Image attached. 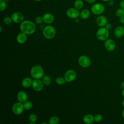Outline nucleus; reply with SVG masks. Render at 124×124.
<instances>
[{"label": "nucleus", "instance_id": "nucleus-4", "mask_svg": "<svg viewBox=\"0 0 124 124\" xmlns=\"http://www.w3.org/2000/svg\"><path fill=\"white\" fill-rule=\"evenodd\" d=\"M109 31L106 28L100 27L96 32V37L99 40L105 41L109 36Z\"/></svg>", "mask_w": 124, "mask_h": 124}, {"label": "nucleus", "instance_id": "nucleus-16", "mask_svg": "<svg viewBox=\"0 0 124 124\" xmlns=\"http://www.w3.org/2000/svg\"><path fill=\"white\" fill-rule=\"evenodd\" d=\"M27 34L21 32L19 33L16 36V41L18 43L23 44L26 42L27 40Z\"/></svg>", "mask_w": 124, "mask_h": 124}, {"label": "nucleus", "instance_id": "nucleus-34", "mask_svg": "<svg viewBox=\"0 0 124 124\" xmlns=\"http://www.w3.org/2000/svg\"><path fill=\"white\" fill-rule=\"evenodd\" d=\"M119 18H119L120 22L121 23L124 24V16H121V17H119Z\"/></svg>", "mask_w": 124, "mask_h": 124}, {"label": "nucleus", "instance_id": "nucleus-9", "mask_svg": "<svg viewBox=\"0 0 124 124\" xmlns=\"http://www.w3.org/2000/svg\"><path fill=\"white\" fill-rule=\"evenodd\" d=\"M76 76V72L74 70H68L65 73L64 78L67 82H71L75 79Z\"/></svg>", "mask_w": 124, "mask_h": 124}, {"label": "nucleus", "instance_id": "nucleus-18", "mask_svg": "<svg viewBox=\"0 0 124 124\" xmlns=\"http://www.w3.org/2000/svg\"><path fill=\"white\" fill-rule=\"evenodd\" d=\"M32 81L30 78L26 77L22 80L21 85L24 88H29L32 85Z\"/></svg>", "mask_w": 124, "mask_h": 124}, {"label": "nucleus", "instance_id": "nucleus-36", "mask_svg": "<svg viewBox=\"0 0 124 124\" xmlns=\"http://www.w3.org/2000/svg\"><path fill=\"white\" fill-rule=\"evenodd\" d=\"M120 88H121V89H124V81H122V82L120 83Z\"/></svg>", "mask_w": 124, "mask_h": 124}, {"label": "nucleus", "instance_id": "nucleus-37", "mask_svg": "<svg viewBox=\"0 0 124 124\" xmlns=\"http://www.w3.org/2000/svg\"><path fill=\"white\" fill-rule=\"evenodd\" d=\"M108 2V4L109 5V6H112L114 4V2L112 0H109Z\"/></svg>", "mask_w": 124, "mask_h": 124}, {"label": "nucleus", "instance_id": "nucleus-27", "mask_svg": "<svg viewBox=\"0 0 124 124\" xmlns=\"http://www.w3.org/2000/svg\"><path fill=\"white\" fill-rule=\"evenodd\" d=\"M7 7L6 1L4 0H0V11H4Z\"/></svg>", "mask_w": 124, "mask_h": 124}, {"label": "nucleus", "instance_id": "nucleus-47", "mask_svg": "<svg viewBox=\"0 0 124 124\" xmlns=\"http://www.w3.org/2000/svg\"><path fill=\"white\" fill-rule=\"evenodd\" d=\"M123 27H124V26H123Z\"/></svg>", "mask_w": 124, "mask_h": 124}, {"label": "nucleus", "instance_id": "nucleus-15", "mask_svg": "<svg viewBox=\"0 0 124 124\" xmlns=\"http://www.w3.org/2000/svg\"><path fill=\"white\" fill-rule=\"evenodd\" d=\"M17 99L19 102L24 103L27 100L28 95L27 93L23 91H21L17 93Z\"/></svg>", "mask_w": 124, "mask_h": 124}, {"label": "nucleus", "instance_id": "nucleus-2", "mask_svg": "<svg viewBox=\"0 0 124 124\" xmlns=\"http://www.w3.org/2000/svg\"><path fill=\"white\" fill-rule=\"evenodd\" d=\"M31 75L32 78L36 79H40L44 75L43 68L40 65H34L31 69Z\"/></svg>", "mask_w": 124, "mask_h": 124}, {"label": "nucleus", "instance_id": "nucleus-41", "mask_svg": "<svg viewBox=\"0 0 124 124\" xmlns=\"http://www.w3.org/2000/svg\"><path fill=\"white\" fill-rule=\"evenodd\" d=\"M122 105L123 107H124V100L122 101Z\"/></svg>", "mask_w": 124, "mask_h": 124}, {"label": "nucleus", "instance_id": "nucleus-30", "mask_svg": "<svg viewBox=\"0 0 124 124\" xmlns=\"http://www.w3.org/2000/svg\"><path fill=\"white\" fill-rule=\"evenodd\" d=\"M94 116V121L96 122H99L102 120L103 117L102 116L101 114H96Z\"/></svg>", "mask_w": 124, "mask_h": 124}, {"label": "nucleus", "instance_id": "nucleus-17", "mask_svg": "<svg viewBox=\"0 0 124 124\" xmlns=\"http://www.w3.org/2000/svg\"><path fill=\"white\" fill-rule=\"evenodd\" d=\"M114 33L117 38H121L124 35V28L121 26H117L114 30Z\"/></svg>", "mask_w": 124, "mask_h": 124}, {"label": "nucleus", "instance_id": "nucleus-49", "mask_svg": "<svg viewBox=\"0 0 124 124\" xmlns=\"http://www.w3.org/2000/svg\"></svg>", "mask_w": 124, "mask_h": 124}, {"label": "nucleus", "instance_id": "nucleus-26", "mask_svg": "<svg viewBox=\"0 0 124 124\" xmlns=\"http://www.w3.org/2000/svg\"><path fill=\"white\" fill-rule=\"evenodd\" d=\"M37 118L36 115L34 114V113H32L29 116V120L30 122V123H29L30 124H34L35 123V122L37 121Z\"/></svg>", "mask_w": 124, "mask_h": 124}, {"label": "nucleus", "instance_id": "nucleus-32", "mask_svg": "<svg viewBox=\"0 0 124 124\" xmlns=\"http://www.w3.org/2000/svg\"><path fill=\"white\" fill-rule=\"evenodd\" d=\"M105 27L108 30H110V29H111V28H112V25H111L110 23H108V22H107V23L106 25H105Z\"/></svg>", "mask_w": 124, "mask_h": 124}, {"label": "nucleus", "instance_id": "nucleus-13", "mask_svg": "<svg viewBox=\"0 0 124 124\" xmlns=\"http://www.w3.org/2000/svg\"><path fill=\"white\" fill-rule=\"evenodd\" d=\"M43 22L46 24H50L53 22L54 20V16L50 13H46L42 16Z\"/></svg>", "mask_w": 124, "mask_h": 124}, {"label": "nucleus", "instance_id": "nucleus-31", "mask_svg": "<svg viewBox=\"0 0 124 124\" xmlns=\"http://www.w3.org/2000/svg\"><path fill=\"white\" fill-rule=\"evenodd\" d=\"M43 22V20L42 16L41 17L40 16H38L36 17V18H35V22L37 24H41Z\"/></svg>", "mask_w": 124, "mask_h": 124}, {"label": "nucleus", "instance_id": "nucleus-45", "mask_svg": "<svg viewBox=\"0 0 124 124\" xmlns=\"http://www.w3.org/2000/svg\"><path fill=\"white\" fill-rule=\"evenodd\" d=\"M41 124H47V123H45V122H43V123H42Z\"/></svg>", "mask_w": 124, "mask_h": 124}, {"label": "nucleus", "instance_id": "nucleus-22", "mask_svg": "<svg viewBox=\"0 0 124 124\" xmlns=\"http://www.w3.org/2000/svg\"><path fill=\"white\" fill-rule=\"evenodd\" d=\"M83 2L82 0H76L74 2V7L77 8L78 10L81 9L83 6Z\"/></svg>", "mask_w": 124, "mask_h": 124}, {"label": "nucleus", "instance_id": "nucleus-39", "mask_svg": "<svg viewBox=\"0 0 124 124\" xmlns=\"http://www.w3.org/2000/svg\"><path fill=\"white\" fill-rule=\"evenodd\" d=\"M122 95L123 96V97H124V89H123V90L122 91Z\"/></svg>", "mask_w": 124, "mask_h": 124}, {"label": "nucleus", "instance_id": "nucleus-6", "mask_svg": "<svg viewBox=\"0 0 124 124\" xmlns=\"http://www.w3.org/2000/svg\"><path fill=\"white\" fill-rule=\"evenodd\" d=\"M24 109L23 104L20 102H16L13 104L12 108V110L13 112L17 115H20L22 113Z\"/></svg>", "mask_w": 124, "mask_h": 124}, {"label": "nucleus", "instance_id": "nucleus-11", "mask_svg": "<svg viewBox=\"0 0 124 124\" xmlns=\"http://www.w3.org/2000/svg\"><path fill=\"white\" fill-rule=\"evenodd\" d=\"M104 46L106 49L108 51H113L116 47L114 41L111 39H107L105 41Z\"/></svg>", "mask_w": 124, "mask_h": 124}, {"label": "nucleus", "instance_id": "nucleus-28", "mask_svg": "<svg viewBox=\"0 0 124 124\" xmlns=\"http://www.w3.org/2000/svg\"><path fill=\"white\" fill-rule=\"evenodd\" d=\"M12 22H13V20H12L11 17L5 16L3 19V23L6 25H9L11 24Z\"/></svg>", "mask_w": 124, "mask_h": 124}, {"label": "nucleus", "instance_id": "nucleus-43", "mask_svg": "<svg viewBox=\"0 0 124 124\" xmlns=\"http://www.w3.org/2000/svg\"><path fill=\"white\" fill-rule=\"evenodd\" d=\"M102 0L103 1H108L109 0Z\"/></svg>", "mask_w": 124, "mask_h": 124}, {"label": "nucleus", "instance_id": "nucleus-35", "mask_svg": "<svg viewBox=\"0 0 124 124\" xmlns=\"http://www.w3.org/2000/svg\"><path fill=\"white\" fill-rule=\"evenodd\" d=\"M85 1L89 3H93L95 2L96 0H85Z\"/></svg>", "mask_w": 124, "mask_h": 124}, {"label": "nucleus", "instance_id": "nucleus-21", "mask_svg": "<svg viewBox=\"0 0 124 124\" xmlns=\"http://www.w3.org/2000/svg\"><path fill=\"white\" fill-rule=\"evenodd\" d=\"M42 81L44 85L46 86H48L51 84L52 80L49 76H43L42 78Z\"/></svg>", "mask_w": 124, "mask_h": 124}, {"label": "nucleus", "instance_id": "nucleus-42", "mask_svg": "<svg viewBox=\"0 0 124 124\" xmlns=\"http://www.w3.org/2000/svg\"><path fill=\"white\" fill-rule=\"evenodd\" d=\"M0 32H1V31H2V26H0Z\"/></svg>", "mask_w": 124, "mask_h": 124}, {"label": "nucleus", "instance_id": "nucleus-10", "mask_svg": "<svg viewBox=\"0 0 124 124\" xmlns=\"http://www.w3.org/2000/svg\"><path fill=\"white\" fill-rule=\"evenodd\" d=\"M13 22L16 23H21L24 21V16L23 14L19 12H16L12 14L11 16Z\"/></svg>", "mask_w": 124, "mask_h": 124}, {"label": "nucleus", "instance_id": "nucleus-33", "mask_svg": "<svg viewBox=\"0 0 124 124\" xmlns=\"http://www.w3.org/2000/svg\"><path fill=\"white\" fill-rule=\"evenodd\" d=\"M120 8L124 9V0H122L120 2Z\"/></svg>", "mask_w": 124, "mask_h": 124}, {"label": "nucleus", "instance_id": "nucleus-20", "mask_svg": "<svg viewBox=\"0 0 124 124\" xmlns=\"http://www.w3.org/2000/svg\"><path fill=\"white\" fill-rule=\"evenodd\" d=\"M90 16V12L89 10L87 9H84L82 10L80 12L79 14V16L81 18L83 19H87Z\"/></svg>", "mask_w": 124, "mask_h": 124}, {"label": "nucleus", "instance_id": "nucleus-7", "mask_svg": "<svg viewBox=\"0 0 124 124\" xmlns=\"http://www.w3.org/2000/svg\"><path fill=\"white\" fill-rule=\"evenodd\" d=\"M78 62L80 66L83 68H87L91 64V60L89 58L85 55L80 56L78 60Z\"/></svg>", "mask_w": 124, "mask_h": 124}, {"label": "nucleus", "instance_id": "nucleus-29", "mask_svg": "<svg viewBox=\"0 0 124 124\" xmlns=\"http://www.w3.org/2000/svg\"><path fill=\"white\" fill-rule=\"evenodd\" d=\"M115 14H116V15L119 17L124 16V9L121 8H119L116 10Z\"/></svg>", "mask_w": 124, "mask_h": 124}, {"label": "nucleus", "instance_id": "nucleus-24", "mask_svg": "<svg viewBox=\"0 0 124 124\" xmlns=\"http://www.w3.org/2000/svg\"><path fill=\"white\" fill-rule=\"evenodd\" d=\"M59 118L56 116H52L48 120V123L49 124H58L59 123Z\"/></svg>", "mask_w": 124, "mask_h": 124}, {"label": "nucleus", "instance_id": "nucleus-40", "mask_svg": "<svg viewBox=\"0 0 124 124\" xmlns=\"http://www.w3.org/2000/svg\"><path fill=\"white\" fill-rule=\"evenodd\" d=\"M75 21L76 22H78L79 21V19L78 18H75Z\"/></svg>", "mask_w": 124, "mask_h": 124}, {"label": "nucleus", "instance_id": "nucleus-48", "mask_svg": "<svg viewBox=\"0 0 124 124\" xmlns=\"http://www.w3.org/2000/svg\"></svg>", "mask_w": 124, "mask_h": 124}, {"label": "nucleus", "instance_id": "nucleus-5", "mask_svg": "<svg viewBox=\"0 0 124 124\" xmlns=\"http://www.w3.org/2000/svg\"><path fill=\"white\" fill-rule=\"evenodd\" d=\"M92 12L95 15H101L105 11V6L100 3H96L91 7Z\"/></svg>", "mask_w": 124, "mask_h": 124}, {"label": "nucleus", "instance_id": "nucleus-46", "mask_svg": "<svg viewBox=\"0 0 124 124\" xmlns=\"http://www.w3.org/2000/svg\"><path fill=\"white\" fill-rule=\"evenodd\" d=\"M5 0V1L7 2V1H8L9 0Z\"/></svg>", "mask_w": 124, "mask_h": 124}, {"label": "nucleus", "instance_id": "nucleus-44", "mask_svg": "<svg viewBox=\"0 0 124 124\" xmlns=\"http://www.w3.org/2000/svg\"><path fill=\"white\" fill-rule=\"evenodd\" d=\"M34 0L36 1H41L42 0Z\"/></svg>", "mask_w": 124, "mask_h": 124}, {"label": "nucleus", "instance_id": "nucleus-38", "mask_svg": "<svg viewBox=\"0 0 124 124\" xmlns=\"http://www.w3.org/2000/svg\"><path fill=\"white\" fill-rule=\"evenodd\" d=\"M122 117L124 119V109L123 110L122 112Z\"/></svg>", "mask_w": 124, "mask_h": 124}, {"label": "nucleus", "instance_id": "nucleus-3", "mask_svg": "<svg viewBox=\"0 0 124 124\" xmlns=\"http://www.w3.org/2000/svg\"><path fill=\"white\" fill-rule=\"evenodd\" d=\"M43 33L46 38L48 39H52L56 35V30L52 26L48 25L44 28Z\"/></svg>", "mask_w": 124, "mask_h": 124}, {"label": "nucleus", "instance_id": "nucleus-19", "mask_svg": "<svg viewBox=\"0 0 124 124\" xmlns=\"http://www.w3.org/2000/svg\"><path fill=\"white\" fill-rule=\"evenodd\" d=\"M83 121L86 124H91L94 121V116L90 114H86L84 116L83 118Z\"/></svg>", "mask_w": 124, "mask_h": 124}, {"label": "nucleus", "instance_id": "nucleus-23", "mask_svg": "<svg viewBox=\"0 0 124 124\" xmlns=\"http://www.w3.org/2000/svg\"><path fill=\"white\" fill-rule=\"evenodd\" d=\"M23 106H24V109L29 110L32 108L33 107V104L31 102L27 100L23 103Z\"/></svg>", "mask_w": 124, "mask_h": 124}, {"label": "nucleus", "instance_id": "nucleus-12", "mask_svg": "<svg viewBox=\"0 0 124 124\" xmlns=\"http://www.w3.org/2000/svg\"><path fill=\"white\" fill-rule=\"evenodd\" d=\"M31 86L34 91L36 92H40L43 90L44 84L42 80L35 79L32 81Z\"/></svg>", "mask_w": 124, "mask_h": 124}, {"label": "nucleus", "instance_id": "nucleus-1", "mask_svg": "<svg viewBox=\"0 0 124 124\" xmlns=\"http://www.w3.org/2000/svg\"><path fill=\"white\" fill-rule=\"evenodd\" d=\"M19 28L21 32L27 35L33 34L36 29L35 24L29 20L23 21L20 23Z\"/></svg>", "mask_w": 124, "mask_h": 124}, {"label": "nucleus", "instance_id": "nucleus-8", "mask_svg": "<svg viewBox=\"0 0 124 124\" xmlns=\"http://www.w3.org/2000/svg\"><path fill=\"white\" fill-rule=\"evenodd\" d=\"M80 12L75 7H71L66 11V15L68 17L71 19H75L79 16Z\"/></svg>", "mask_w": 124, "mask_h": 124}, {"label": "nucleus", "instance_id": "nucleus-25", "mask_svg": "<svg viewBox=\"0 0 124 124\" xmlns=\"http://www.w3.org/2000/svg\"><path fill=\"white\" fill-rule=\"evenodd\" d=\"M55 81L56 82V83L58 85H63L65 83V82H66L64 78H62V77H58L56 78V79H55Z\"/></svg>", "mask_w": 124, "mask_h": 124}, {"label": "nucleus", "instance_id": "nucleus-14", "mask_svg": "<svg viewBox=\"0 0 124 124\" xmlns=\"http://www.w3.org/2000/svg\"><path fill=\"white\" fill-rule=\"evenodd\" d=\"M96 24L100 27H105L107 23V18L102 15H99L96 19Z\"/></svg>", "mask_w": 124, "mask_h": 124}]
</instances>
